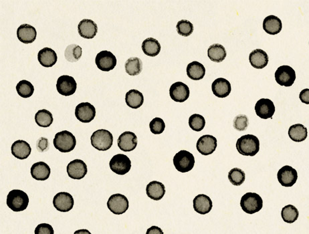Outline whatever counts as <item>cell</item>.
I'll list each match as a JSON object with an SVG mask.
<instances>
[{"label":"cell","instance_id":"obj_1","mask_svg":"<svg viewBox=\"0 0 309 234\" xmlns=\"http://www.w3.org/2000/svg\"><path fill=\"white\" fill-rule=\"evenodd\" d=\"M236 149L240 154L244 156H255L260 150V142L253 134H246L238 138Z\"/></svg>","mask_w":309,"mask_h":234},{"label":"cell","instance_id":"obj_2","mask_svg":"<svg viewBox=\"0 0 309 234\" xmlns=\"http://www.w3.org/2000/svg\"><path fill=\"white\" fill-rule=\"evenodd\" d=\"M6 203L8 208L14 212H22L28 208L29 198L26 193L22 190H14L8 194Z\"/></svg>","mask_w":309,"mask_h":234},{"label":"cell","instance_id":"obj_3","mask_svg":"<svg viewBox=\"0 0 309 234\" xmlns=\"http://www.w3.org/2000/svg\"><path fill=\"white\" fill-rule=\"evenodd\" d=\"M54 146L62 153H69L76 145L75 136L68 130L58 132L54 138Z\"/></svg>","mask_w":309,"mask_h":234},{"label":"cell","instance_id":"obj_4","mask_svg":"<svg viewBox=\"0 0 309 234\" xmlns=\"http://www.w3.org/2000/svg\"><path fill=\"white\" fill-rule=\"evenodd\" d=\"M240 206L244 212L248 214H254L262 210L263 200L256 193H246L242 197Z\"/></svg>","mask_w":309,"mask_h":234},{"label":"cell","instance_id":"obj_5","mask_svg":"<svg viewBox=\"0 0 309 234\" xmlns=\"http://www.w3.org/2000/svg\"><path fill=\"white\" fill-rule=\"evenodd\" d=\"M91 145L99 151H107L113 144V136L111 132L105 129H99L93 132L91 137Z\"/></svg>","mask_w":309,"mask_h":234},{"label":"cell","instance_id":"obj_6","mask_svg":"<svg viewBox=\"0 0 309 234\" xmlns=\"http://www.w3.org/2000/svg\"><path fill=\"white\" fill-rule=\"evenodd\" d=\"M173 161L175 169L181 173L190 171L195 165L194 155L186 150H182L176 153Z\"/></svg>","mask_w":309,"mask_h":234},{"label":"cell","instance_id":"obj_7","mask_svg":"<svg viewBox=\"0 0 309 234\" xmlns=\"http://www.w3.org/2000/svg\"><path fill=\"white\" fill-rule=\"evenodd\" d=\"M107 207L114 214L121 215L128 210L129 203L124 195L116 194L110 197L107 202Z\"/></svg>","mask_w":309,"mask_h":234},{"label":"cell","instance_id":"obj_8","mask_svg":"<svg viewBox=\"0 0 309 234\" xmlns=\"http://www.w3.org/2000/svg\"><path fill=\"white\" fill-rule=\"evenodd\" d=\"M110 168L114 173L119 175L127 173L131 168V161L123 154H117L112 157L109 163Z\"/></svg>","mask_w":309,"mask_h":234},{"label":"cell","instance_id":"obj_9","mask_svg":"<svg viewBox=\"0 0 309 234\" xmlns=\"http://www.w3.org/2000/svg\"><path fill=\"white\" fill-rule=\"evenodd\" d=\"M275 79L279 85L291 86L296 80L295 71L289 66H280L275 72Z\"/></svg>","mask_w":309,"mask_h":234},{"label":"cell","instance_id":"obj_10","mask_svg":"<svg viewBox=\"0 0 309 234\" xmlns=\"http://www.w3.org/2000/svg\"><path fill=\"white\" fill-rule=\"evenodd\" d=\"M95 63L99 69L104 72H109L115 68L117 61L113 53L109 51H104L97 55Z\"/></svg>","mask_w":309,"mask_h":234},{"label":"cell","instance_id":"obj_11","mask_svg":"<svg viewBox=\"0 0 309 234\" xmlns=\"http://www.w3.org/2000/svg\"><path fill=\"white\" fill-rule=\"evenodd\" d=\"M277 179L283 187L290 188L297 181L298 173L293 167L285 165L278 171Z\"/></svg>","mask_w":309,"mask_h":234},{"label":"cell","instance_id":"obj_12","mask_svg":"<svg viewBox=\"0 0 309 234\" xmlns=\"http://www.w3.org/2000/svg\"><path fill=\"white\" fill-rule=\"evenodd\" d=\"M73 197L69 193L60 192L53 199V206L61 212H68L73 208Z\"/></svg>","mask_w":309,"mask_h":234},{"label":"cell","instance_id":"obj_13","mask_svg":"<svg viewBox=\"0 0 309 234\" xmlns=\"http://www.w3.org/2000/svg\"><path fill=\"white\" fill-rule=\"evenodd\" d=\"M75 116L82 123H91L96 116V109L91 103H81L76 107Z\"/></svg>","mask_w":309,"mask_h":234},{"label":"cell","instance_id":"obj_14","mask_svg":"<svg viewBox=\"0 0 309 234\" xmlns=\"http://www.w3.org/2000/svg\"><path fill=\"white\" fill-rule=\"evenodd\" d=\"M77 84L73 77L68 75L60 76L57 80V88L59 94L63 96H70L74 94Z\"/></svg>","mask_w":309,"mask_h":234},{"label":"cell","instance_id":"obj_15","mask_svg":"<svg viewBox=\"0 0 309 234\" xmlns=\"http://www.w3.org/2000/svg\"><path fill=\"white\" fill-rule=\"evenodd\" d=\"M217 148L216 138L209 134L203 135L199 138L196 144L197 150L202 155H209L212 154Z\"/></svg>","mask_w":309,"mask_h":234},{"label":"cell","instance_id":"obj_16","mask_svg":"<svg viewBox=\"0 0 309 234\" xmlns=\"http://www.w3.org/2000/svg\"><path fill=\"white\" fill-rule=\"evenodd\" d=\"M169 95L172 100L178 103H184L190 97V88L184 82H177L170 87Z\"/></svg>","mask_w":309,"mask_h":234},{"label":"cell","instance_id":"obj_17","mask_svg":"<svg viewBox=\"0 0 309 234\" xmlns=\"http://www.w3.org/2000/svg\"><path fill=\"white\" fill-rule=\"evenodd\" d=\"M255 111L257 116L261 119H271L275 113V106L270 99H262L258 101L255 105Z\"/></svg>","mask_w":309,"mask_h":234},{"label":"cell","instance_id":"obj_18","mask_svg":"<svg viewBox=\"0 0 309 234\" xmlns=\"http://www.w3.org/2000/svg\"><path fill=\"white\" fill-rule=\"evenodd\" d=\"M66 170L69 177L77 180L83 179L88 172L86 163L80 159H74L70 161Z\"/></svg>","mask_w":309,"mask_h":234},{"label":"cell","instance_id":"obj_19","mask_svg":"<svg viewBox=\"0 0 309 234\" xmlns=\"http://www.w3.org/2000/svg\"><path fill=\"white\" fill-rule=\"evenodd\" d=\"M138 136L134 132L130 131L123 132L117 141L118 147L124 152L135 150L138 146Z\"/></svg>","mask_w":309,"mask_h":234},{"label":"cell","instance_id":"obj_20","mask_svg":"<svg viewBox=\"0 0 309 234\" xmlns=\"http://www.w3.org/2000/svg\"><path fill=\"white\" fill-rule=\"evenodd\" d=\"M78 34L82 38L93 39L98 32V26L93 20L84 19L81 20L78 26Z\"/></svg>","mask_w":309,"mask_h":234},{"label":"cell","instance_id":"obj_21","mask_svg":"<svg viewBox=\"0 0 309 234\" xmlns=\"http://www.w3.org/2000/svg\"><path fill=\"white\" fill-rule=\"evenodd\" d=\"M212 207V201L206 195L200 194L194 198V210L201 215H206L210 212Z\"/></svg>","mask_w":309,"mask_h":234},{"label":"cell","instance_id":"obj_22","mask_svg":"<svg viewBox=\"0 0 309 234\" xmlns=\"http://www.w3.org/2000/svg\"><path fill=\"white\" fill-rule=\"evenodd\" d=\"M269 61L268 55L266 52L261 49L254 50L249 56V61L251 65L256 69H262L266 67Z\"/></svg>","mask_w":309,"mask_h":234},{"label":"cell","instance_id":"obj_23","mask_svg":"<svg viewBox=\"0 0 309 234\" xmlns=\"http://www.w3.org/2000/svg\"><path fill=\"white\" fill-rule=\"evenodd\" d=\"M213 95L218 98H226L231 92V84L228 80L223 78H217L211 84Z\"/></svg>","mask_w":309,"mask_h":234},{"label":"cell","instance_id":"obj_24","mask_svg":"<svg viewBox=\"0 0 309 234\" xmlns=\"http://www.w3.org/2000/svg\"><path fill=\"white\" fill-rule=\"evenodd\" d=\"M18 40L24 43L34 42L37 36L36 28L29 24H22L18 28Z\"/></svg>","mask_w":309,"mask_h":234},{"label":"cell","instance_id":"obj_25","mask_svg":"<svg viewBox=\"0 0 309 234\" xmlns=\"http://www.w3.org/2000/svg\"><path fill=\"white\" fill-rule=\"evenodd\" d=\"M11 151L12 154L16 158L24 160L30 156L32 149L30 145L25 141L18 140L12 144Z\"/></svg>","mask_w":309,"mask_h":234},{"label":"cell","instance_id":"obj_26","mask_svg":"<svg viewBox=\"0 0 309 234\" xmlns=\"http://www.w3.org/2000/svg\"><path fill=\"white\" fill-rule=\"evenodd\" d=\"M38 60L43 67L51 68L57 63L58 57L55 51L47 47L39 51Z\"/></svg>","mask_w":309,"mask_h":234},{"label":"cell","instance_id":"obj_27","mask_svg":"<svg viewBox=\"0 0 309 234\" xmlns=\"http://www.w3.org/2000/svg\"><path fill=\"white\" fill-rule=\"evenodd\" d=\"M51 173L49 165L42 161L34 163L31 167V175L37 181H46L49 179Z\"/></svg>","mask_w":309,"mask_h":234},{"label":"cell","instance_id":"obj_28","mask_svg":"<svg viewBox=\"0 0 309 234\" xmlns=\"http://www.w3.org/2000/svg\"><path fill=\"white\" fill-rule=\"evenodd\" d=\"M283 24L280 18L271 15L267 16L263 22V29L267 34L276 35L281 32Z\"/></svg>","mask_w":309,"mask_h":234},{"label":"cell","instance_id":"obj_29","mask_svg":"<svg viewBox=\"0 0 309 234\" xmlns=\"http://www.w3.org/2000/svg\"><path fill=\"white\" fill-rule=\"evenodd\" d=\"M146 193L147 196L151 200H161L165 194V185L161 182L151 181L147 185Z\"/></svg>","mask_w":309,"mask_h":234},{"label":"cell","instance_id":"obj_30","mask_svg":"<svg viewBox=\"0 0 309 234\" xmlns=\"http://www.w3.org/2000/svg\"><path fill=\"white\" fill-rule=\"evenodd\" d=\"M125 102L128 107L137 109L142 106L144 103V97L140 91L133 89L126 93Z\"/></svg>","mask_w":309,"mask_h":234},{"label":"cell","instance_id":"obj_31","mask_svg":"<svg viewBox=\"0 0 309 234\" xmlns=\"http://www.w3.org/2000/svg\"><path fill=\"white\" fill-rule=\"evenodd\" d=\"M187 74L190 79L200 80L204 78L206 74V68L202 64L198 62H192L187 66Z\"/></svg>","mask_w":309,"mask_h":234},{"label":"cell","instance_id":"obj_32","mask_svg":"<svg viewBox=\"0 0 309 234\" xmlns=\"http://www.w3.org/2000/svg\"><path fill=\"white\" fill-rule=\"evenodd\" d=\"M227 55L225 48L219 43H214L210 45L207 51V56L209 59L214 63H222L225 61Z\"/></svg>","mask_w":309,"mask_h":234},{"label":"cell","instance_id":"obj_33","mask_svg":"<svg viewBox=\"0 0 309 234\" xmlns=\"http://www.w3.org/2000/svg\"><path fill=\"white\" fill-rule=\"evenodd\" d=\"M288 133L290 139L296 143L304 142L308 136L307 128L302 124L292 125L289 128Z\"/></svg>","mask_w":309,"mask_h":234},{"label":"cell","instance_id":"obj_34","mask_svg":"<svg viewBox=\"0 0 309 234\" xmlns=\"http://www.w3.org/2000/svg\"><path fill=\"white\" fill-rule=\"evenodd\" d=\"M142 50L145 55L151 57H155L160 53L161 46L160 43L153 38H147L142 43Z\"/></svg>","mask_w":309,"mask_h":234},{"label":"cell","instance_id":"obj_35","mask_svg":"<svg viewBox=\"0 0 309 234\" xmlns=\"http://www.w3.org/2000/svg\"><path fill=\"white\" fill-rule=\"evenodd\" d=\"M125 71L130 76H137L141 74L143 70L142 60L138 57H132L126 61Z\"/></svg>","mask_w":309,"mask_h":234},{"label":"cell","instance_id":"obj_36","mask_svg":"<svg viewBox=\"0 0 309 234\" xmlns=\"http://www.w3.org/2000/svg\"><path fill=\"white\" fill-rule=\"evenodd\" d=\"M53 115L46 109L40 110L35 115V121L40 127H49L53 123Z\"/></svg>","mask_w":309,"mask_h":234},{"label":"cell","instance_id":"obj_37","mask_svg":"<svg viewBox=\"0 0 309 234\" xmlns=\"http://www.w3.org/2000/svg\"><path fill=\"white\" fill-rule=\"evenodd\" d=\"M82 48L76 44H70L66 47L64 57L70 63H76L82 57Z\"/></svg>","mask_w":309,"mask_h":234},{"label":"cell","instance_id":"obj_38","mask_svg":"<svg viewBox=\"0 0 309 234\" xmlns=\"http://www.w3.org/2000/svg\"><path fill=\"white\" fill-rule=\"evenodd\" d=\"M299 213L295 206L288 205L284 207L281 212V216L286 223H292L295 222L298 218Z\"/></svg>","mask_w":309,"mask_h":234},{"label":"cell","instance_id":"obj_39","mask_svg":"<svg viewBox=\"0 0 309 234\" xmlns=\"http://www.w3.org/2000/svg\"><path fill=\"white\" fill-rule=\"evenodd\" d=\"M18 94L22 98H29L34 94V87L30 82L23 80L18 82L16 86Z\"/></svg>","mask_w":309,"mask_h":234},{"label":"cell","instance_id":"obj_40","mask_svg":"<svg viewBox=\"0 0 309 234\" xmlns=\"http://www.w3.org/2000/svg\"><path fill=\"white\" fill-rule=\"evenodd\" d=\"M228 179L232 185L240 186L245 181L246 175L243 170L237 167L231 169L228 173Z\"/></svg>","mask_w":309,"mask_h":234},{"label":"cell","instance_id":"obj_41","mask_svg":"<svg viewBox=\"0 0 309 234\" xmlns=\"http://www.w3.org/2000/svg\"><path fill=\"white\" fill-rule=\"evenodd\" d=\"M189 125L193 130L200 132L206 126V120L203 116L198 115V114H194L189 119Z\"/></svg>","mask_w":309,"mask_h":234},{"label":"cell","instance_id":"obj_42","mask_svg":"<svg viewBox=\"0 0 309 234\" xmlns=\"http://www.w3.org/2000/svg\"><path fill=\"white\" fill-rule=\"evenodd\" d=\"M176 28H177L178 34L184 37L190 36L194 32V26L188 20H180L178 22Z\"/></svg>","mask_w":309,"mask_h":234},{"label":"cell","instance_id":"obj_43","mask_svg":"<svg viewBox=\"0 0 309 234\" xmlns=\"http://www.w3.org/2000/svg\"><path fill=\"white\" fill-rule=\"evenodd\" d=\"M149 128L153 134H160L165 130V122L161 118H155L149 123Z\"/></svg>","mask_w":309,"mask_h":234},{"label":"cell","instance_id":"obj_44","mask_svg":"<svg viewBox=\"0 0 309 234\" xmlns=\"http://www.w3.org/2000/svg\"><path fill=\"white\" fill-rule=\"evenodd\" d=\"M248 125V119L247 116L245 115L236 116L234 120V127L236 130H238V131H244V130L247 129Z\"/></svg>","mask_w":309,"mask_h":234},{"label":"cell","instance_id":"obj_45","mask_svg":"<svg viewBox=\"0 0 309 234\" xmlns=\"http://www.w3.org/2000/svg\"><path fill=\"white\" fill-rule=\"evenodd\" d=\"M35 234H54L53 227L48 223H40L36 227L34 231Z\"/></svg>","mask_w":309,"mask_h":234},{"label":"cell","instance_id":"obj_46","mask_svg":"<svg viewBox=\"0 0 309 234\" xmlns=\"http://www.w3.org/2000/svg\"><path fill=\"white\" fill-rule=\"evenodd\" d=\"M49 148V142L47 138L41 137L37 142V149L40 152H45Z\"/></svg>","mask_w":309,"mask_h":234},{"label":"cell","instance_id":"obj_47","mask_svg":"<svg viewBox=\"0 0 309 234\" xmlns=\"http://www.w3.org/2000/svg\"><path fill=\"white\" fill-rule=\"evenodd\" d=\"M300 100L306 105H309V88L304 89L299 95Z\"/></svg>","mask_w":309,"mask_h":234},{"label":"cell","instance_id":"obj_48","mask_svg":"<svg viewBox=\"0 0 309 234\" xmlns=\"http://www.w3.org/2000/svg\"><path fill=\"white\" fill-rule=\"evenodd\" d=\"M146 234H164L162 229L157 226H152L149 227L147 230Z\"/></svg>","mask_w":309,"mask_h":234},{"label":"cell","instance_id":"obj_49","mask_svg":"<svg viewBox=\"0 0 309 234\" xmlns=\"http://www.w3.org/2000/svg\"><path fill=\"white\" fill-rule=\"evenodd\" d=\"M74 234H92L89 231L87 230V229H79V230H76Z\"/></svg>","mask_w":309,"mask_h":234}]
</instances>
